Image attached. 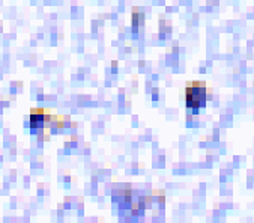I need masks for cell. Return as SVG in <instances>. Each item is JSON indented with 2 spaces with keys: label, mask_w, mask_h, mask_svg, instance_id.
<instances>
[{
  "label": "cell",
  "mask_w": 254,
  "mask_h": 223,
  "mask_svg": "<svg viewBox=\"0 0 254 223\" xmlns=\"http://www.w3.org/2000/svg\"><path fill=\"white\" fill-rule=\"evenodd\" d=\"M53 118H55V115L50 113V110L32 109L30 115H29V124H27V127L30 130V134L42 137L44 133H45L47 136H50V134H52L50 127H52Z\"/></svg>",
  "instance_id": "7a4b0ae2"
},
{
  "label": "cell",
  "mask_w": 254,
  "mask_h": 223,
  "mask_svg": "<svg viewBox=\"0 0 254 223\" xmlns=\"http://www.w3.org/2000/svg\"><path fill=\"white\" fill-rule=\"evenodd\" d=\"M131 23H132V32H134V33H135L137 30L143 29V26H144V14H143L138 8H134V9H132Z\"/></svg>",
  "instance_id": "3957f363"
},
{
  "label": "cell",
  "mask_w": 254,
  "mask_h": 223,
  "mask_svg": "<svg viewBox=\"0 0 254 223\" xmlns=\"http://www.w3.org/2000/svg\"><path fill=\"white\" fill-rule=\"evenodd\" d=\"M211 95V88L200 80H192L185 85L184 89V101L185 107L191 115H198L208 104V98Z\"/></svg>",
  "instance_id": "6da1fadb"
}]
</instances>
